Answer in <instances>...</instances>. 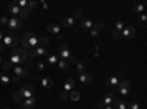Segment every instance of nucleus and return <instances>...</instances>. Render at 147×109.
<instances>
[{"label":"nucleus","instance_id":"nucleus-1","mask_svg":"<svg viewBox=\"0 0 147 109\" xmlns=\"http://www.w3.org/2000/svg\"><path fill=\"white\" fill-rule=\"evenodd\" d=\"M27 59H28L27 50L22 49V47H15V49L12 50V53H10V56H9L7 60H9V62L13 65V66H18V65H21V64H25Z\"/></svg>","mask_w":147,"mask_h":109},{"label":"nucleus","instance_id":"nucleus-2","mask_svg":"<svg viewBox=\"0 0 147 109\" xmlns=\"http://www.w3.org/2000/svg\"><path fill=\"white\" fill-rule=\"evenodd\" d=\"M2 43L5 44V47H16L19 43V35L16 34V31H10L6 35H3Z\"/></svg>","mask_w":147,"mask_h":109},{"label":"nucleus","instance_id":"nucleus-3","mask_svg":"<svg viewBox=\"0 0 147 109\" xmlns=\"http://www.w3.org/2000/svg\"><path fill=\"white\" fill-rule=\"evenodd\" d=\"M27 56L30 59L44 58V56H49V49H47V47H43V46H37V47H34V49L27 50Z\"/></svg>","mask_w":147,"mask_h":109},{"label":"nucleus","instance_id":"nucleus-4","mask_svg":"<svg viewBox=\"0 0 147 109\" xmlns=\"http://www.w3.org/2000/svg\"><path fill=\"white\" fill-rule=\"evenodd\" d=\"M18 93L24 97V100L25 99H31L34 97V94H35V86L34 84H28V86H24L18 90Z\"/></svg>","mask_w":147,"mask_h":109},{"label":"nucleus","instance_id":"nucleus-5","mask_svg":"<svg viewBox=\"0 0 147 109\" xmlns=\"http://www.w3.org/2000/svg\"><path fill=\"white\" fill-rule=\"evenodd\" d=\"M7 27L10 30H13V31H18L22 28V19L19 16H12L9 18V22H7Z\"/></svg>","mask_w":147,"mask_h":109},{"label":"nucleus","instance_id":"nucleus-6","mask_svg":"<svg viewBox=\"0 0 147 109\" xmlns=\"http://www.w3.org/2000/svg\"><path fill=\"white\" fill-rule=\"evenodd\" d=\"M47 30H49V32L56 34L57 37H59V40H60V41H63V40H65V35H63L62 32H60V27L57 25V24H49Z\"/></svg>","mask_w":147,"mask_h":109},{"label":"nucleus","instance_id":"nucleus-7","mask_svg":"<svg viewBox=\"0 0 147 109\" xmlns=\"http://www.w3.org/2000/svg\"><path fill=\"white\" fill-rule=\"evenodd\" d=\"M12 69H13V74H15V77H18L19 80H21V78H25V77L30 74V69H27V68H22L21 65L13 66Z\"/></svg>","mask_w":147,"mask_h":109},{"label":"nucleus","instance_id":"nucleus-8","mask_svg":"<svg viewBox=\"0 0 147 109\" xmlns=\"http://www.w3.org/2000/svg\"><path fill=\"white\" fill-rule=\"evenodd\" d=\"M121 35H122V37H127V39H132L134 35H136V28L127 25L124 30L121 31Z\"/></svg>","mask_w":147,"mask_h":109},{"label":"nucleus","instance_id":"nucleus-9","mask_svg":"<svg viewBox=\"0 0 147 109\" xmlns=\"http://www.w3.org/2000/svg\"><path fill=\"white\" fill-rule=\"evenodd\" d=\"M59 53H60V58H62L63 60H68L69 58H71V50H69V47L66 46V44H62L60 46V49H59Z\"/></svg>","mask_w":147,"mask_h":109},{"label":"nucleus","instance_id":"nucleus-10","mask_svg":"<svg viewBox=\"0 0 147 109\" xmlns=\"http://www.w3.org/2000/svg\"><path fill=\"white\" fill-rule=\"evenodd\" d=\"M40 81H41V86H43L44 89H52V87L55 86L53 80L49 78V77H43V78H40Z\"/></svg>","mask_w":147,"mask_h":109},{"label":"nucleus","instance_id":"nucleus-11","mask_svg":"<svg viewBox=\"0 0 147 109\" xmlns=\"http://www.w3.org/2000/svg\"><path fill=\"white\" fill-rule=\"evenodd\" d=\"M22 108L24 109H32L34 106H35V97H31V99H25L22 103Z\"/></svg>","mask_w":147,"mask_h":109},{"label":"nucleus","instance_id":"nucleus-12","mask_svg":"<svg viewBox=\"0 0 147 109\" xmlns=\"http://www.w3.org/2000/svg\"><path fill=\"white\" fill-rule=\"evenodd\" d=\"M75 87V80L74 78H68L66 80V83H65V86H63V89H65V91L66 93H69V91H72V89Z\"/></svg>","mask_w":147,"mask_h":109},{"label":"nucleus","instance_id":"nucleus-13","mask_svg":"<svg viewBox=\"0 0 147 109\" xmlns=\"http://www.w3.org/2000/svg\"><path fill=\"white\" fill-rule=\"evenodd\" d=\"M7 10L10 12L12 15H15V16H19V14H21V7H18L15 3H10L7 6Z\"/></svg>","mask_w":147,"mask_h":109},{"label":"nucleus","instance_id":"nucleus-14","mask_svg":"<svg viewBox=\"0 0 147 109\" xmlns=\"http://www.w3.org/2000/svg\"><path fill=\"white\" fill-rule=\"evenodd\" d=\"M80 27L82 30H91L93 28V22L88 19H80Z\"/></svg>","mask_w":147,"mask_h":109},{"label":"nucleus","instance_id":"nucleus-15","mask_svg":"<svg viewBox=\"0 0 147 109\" xmlns=\"http://www.w3.org/2000/svg\"><path fill=\"white\" fill-rule=\"evenodd\" d=\"M113 100H115V94H112V93H109V94L106 96V97L103 99V105H105V106H112Z\"/></svg>","mask_w":147,"mask_h":109},{"label":"nucleus","instance_id":"nucleus-16","mask_svg":"<svg viewBox=\"0 0 147 109\" xmlns=\"http://www.w3.org/2000/svg\"><path fill=\"white\" fill-rule=\"evenodd\" d=\"M80 81L84 83V84H88L93 81V77L90 74H85V72H82V74H80Z\"/></svg>","mask_w":147,"mask_h":109},{"label":"nucleus","instance_id":"nucleus-17","mask_svg":"<svg viewBox=\"0 0 147 109\" xmlns=\"http://www.w3.org/2000/svg\"><path fill=\"white\" fill-rule=\"evenodd\" d=\"M74 24H75V19H74L72 16H66V18L62 19V25L66 27V28H68V27H72Z\"/></svg>","mask_w":147,"mask_h":109},{"label":"nucleus","instance_id":"nucleus-18","mask_svg":"<svg viewBox=\"0 0 147 109\" xmlns=\"http://www.w3.org/2000/svg\"><path fill=\"white\" fill-rule=\"evenodd\" d=\"M0 83L6 86V84H10V83H12V78H10L7 74H5V72H0Z\"/></svg>","mask_w":147,"mask_h":109},{"label":"nucleus","instance_id":"nucleus-19","mask_svg":"<svg viewBox=\"0 0 147 109\" xmlns=\"http://www.w3.org/2000/svg\"><path fill=\"white\" fill-rule=\"evenodd\" d=\"M57 62H59V58L56 55H49L47 56V64L50 65V66H55Z\"/></svg>","mask_w":147,"mask_h":109},{"label":"nucleus","instance_id":"nucleus-20","mask_svg":"<svg viewBox=\"0 0 147 109\" xmlns=\"http://www.w3.org/2000/svg\"><path fill=\"white\" fill-rule=\"evenodd\" d=\"M57 65H59V68H60V69H63V71H69V68H71L69 62H68V60H63V59H59Z\"/></svg>","mask_w":147,"mask_h":109},{"label":"nucleus","instance_id":"nucleus-21","mask_svg":"<svg viewBox=\"0 0 147 109\" xmlns=\"http://www.w3.org/2000/svg\"><path fill=\"white\" fill-rule=\"evenodd\" d=\"M112 108L113 109H127V105L122 102V100H113V103H112Z\"/></svg>","mask_w":147,"mask_h":109},{"label":"nucleus","instance_id":"nucleus-22","mask_svg":"<svg viewBox=\"0 0 147 109\" xmlns=\"http://www.w3.org/2000/svg\"><path fill=\"white\" fill-rule=\"evenodd\" d=\"M12 68H13V65H12V64L9 62V60H5V62L2 64V71L5 72V74H6L7 71H10Z\"/></svg>","mask_w":147,"mask_h":109},{"label":"nucleus","instance_id":"nucleus-23","mask_svg":"<svg viewBox=\"0 0 147 109\" xmlns=\"http://www.w3.org/2000/svg\"><path fill=\"white\" fill-rule=\"evenodd\" d=\"M102 28H105V22H102V21H96V22H93V30L99 31V30H102Z\"/></svg>","mask_w":147,"mask_h":109},{"label":"nucleus","instance_id":"nucleus-24","mask_svg":"<svg viewBox=\"0 0 147 109\" xmlns=\"http://www.w3.org/2000/svg\"><path fill=\"white\" fill-rule=\"evenodd\" d=\"M118 83H119V80H118V77L116 75H113V77H110L109 80H107V86H118Z\"/></svg>","mask_w":147,"mask_h":109},{"label":"nucleus","instance_id":"nucleus-25","mask_svg":"<svg viewBox=\"0 0 147 109\" xmlns=\"http://www.w3.org/2000/svg\"><path fill=\"white\" fill-rule=\"evenodd\" d=\"M118 86H119V89H129L131 87V83L128 80H124V81H119Z\"/></svg>","mask_w":147,"mask_h":109},{"label":"nucleus","instance_id":"nucleus-26","mask_svg":"<svg viewBox=\"0 0 147 109\" xmlns=\"http://www.w3.org/2000/svg\"><path fill=\"white\" fill-rule=\"evenodd\" d=\"M12 99H13L16 103H22V102H24V97H22V96H21L18 91H15V93H13V96H12Z\"/></svg>","mask_w":147,"mask_h":109},{"label":"nucleus","instance_id":"nucleus-27","mask_svg":"<svg viewBox=\"0 0 147 109\" xmlns=\"http://www.w3.org/2000/svg\"><path fill=\"white\" fill-rule=\"evenodd\" d=\"M124 28H125V24L122 22L121 19H119V21H116V24H115V28H113V30H116V31H122Z\"/></svg>","mask_w":147,"mask_h":109},{"label":"nucleus","instance_id":"nucleus-28","mask_svg":"<svg viewBox=\"0 0 147 109\" xmlns=\"http://www.w3.org/2000/svg\"><path fill=\"white\" fill-rule=\"evenodd\" d=\"M134 9H136V12L141 14V12H144V3H134Z\"/></svg>","mask_w":147,"mask_h":109},{"label":"nucleus","instance_id":"nucleus-29","mask_svg":"<svg viewBox=\"0 0 147 109\" xmlns=\"http://www.w3.org/2000/svg\"><path fill=\"white\" fill-rule=\"evenodd\" d=\"M69 97H71V100L77 102V100H80V93H78V91H75V90H72V91H71V94H69Z\"/></svg>","mask_w":147,"mask_h":109},{"label":"nucleus","instance_id":"nucleus-30","mask_svg":"<svg viewBox=\"0 0 147 109\" xmlns=\"http://www.w3.org/2000/svg\"><path fill=\"white\" fill-rule=\"evenodd\" d=\"M49 43H50V40H49L47 37H38V46H47Z\"/></svg>","mask_w":147,"mask_h":109},{"label":"nucleus","instance_id":"nucleus-31","mask_svg":"<svg viewBox=\"0 0 147 109\" xmlns=\"http://www.w3.org/2000/svg\"><path fill=\"white\" fill-rule=\"evenodd\" d=\"M30 16V10L27 9V7H24V9H21V14H19V18L22 19V18H28Z\"/></svg>","mask_w":147,"mask_h":109},{"label":"nucleus","instance_id":"nucleus-32","mask_svg":"<svg viewBox=\"0 0 147 109\" xmlns=\"http://www.w3.org/2000/svg\"><path fill=\"white\" fill-rule=\"evenodd\" d=\"M37 6H38V2H34V0H32V2H28V5H27V9L31 12V10H34Z\"/></svg>","mask_w":147,"mask_h":109},{"label":"nucleus","instance_id":"nucleus-33","mask_svg":"<svg viewBox=\"0 0 147 109\" xmlns=\"http://www.w3.org/2000/svg\"><path fill=\"white\" fill-rule=\"evenodd\" d=\"M77 71H78V74H82V72L85 71V64H82V62H77Z\"/></svg>","mask_w":147,"mask_h":109},{"label":"nucleus","instance_id":"nucleus-34","mask_svg":"<svg viewBox=\"0 0 147 109\" xmlns=\"http://www.w3.org/2000/svg\"><path fill=\"white\" fill-rule=\"evenodd\" d=\"M81 16H82V10H81V9H75V10H74V14H72V18H74V19L81 18Z\"/></svg>","mask_w":147,"mask_h":109},{"label":"nucleus","instance_id":"nucleus-35","mask_svg":"<svg viewBox=\"0 0 147 109\" xmlns=\"http://www.w3.org/2000/svg\"><path fill=\"white\" fill-rule=\"evenodd\" d=\"M112 37H113V39H116V40H118V39H121V37H122V35H121V31L112 30Z\"/></svg>","mask_w":147,"mask_h":109},{"label":"nucleus","instance_id":"nucleus-36","mask_svg":"<svg viewBox=\"0 0 147 109\" xmlns=\"http://www.w3.org/2000/svg\"><path fill=\"white\" fill-rule=\"evenodd\" d=\"M37 69H38V72H43V71H46V65L43 62H38L37 64Z\"/></svg>","mask_w":147,"mask_h":109},{"label":"nucleus","instance_id":"nucleus-37","mask_svg":"<svg viewBox=\"0 0 147 109\" xmlns=\"http://www.w3.org/2000/svg\"><path fill=\"white\" fill-rule=\"evenodd\" d=\"M119 94L121 96H128L129 94V89H119Z\"/></svg>","mask_w":147,"mask_h":109},{"label":"nucleus","instance_id":"nucleus-38","mask_svg":"<svg viewBox=\"0 0 147 109\" xmlns=\"http://www.w3.org/2000/svg\"><path fill=\"white\" fill-rule=\"evenodd\" d=\"M68 62H69V64H77V62H78V59L74 56V55H71V58L68 59Z\"/></svg>","mask_w":147,"mask_h":109},{"label":"nucleus","instance_id":"nucleus-39","mask_svg":"<svg viewBox=\"0 0 147 109\" xmlns=\"http://www.w3.org/2000/svg\"><path fill=\"white\" fill-rule=\"evenodd\" d=\"M146 21H147V16H146V15H141V16L138 18V22L141 24V25H144V24H146Z\"/></svg>","mask_w":147,"mask_h":109},{"label":"nucleus","instance_id":"nucleus-40","mask_svg":"<svg viewBox=\"0 0 147 109\" xmlns=\"http://www.w3.org/2000/svg\"><path fill=\"white\" fill-rule=\"evenodd\" d=\"M7 22H9V19H7L6 16L0 18V25H7Z\"/></svg>","mask_w":147,"mask_h":109},{"label":"nucleus","instance_id":"nucleus-41","mask_svg":"<svg viewBox=\"0 0 147 109\" xmlns=\"http://www.w3.org/2000/svg\"><path fill=\"white\" fill-rule=\"evenodd\" d=\"M69 97V93H66V91H62V93H60V99H62V100H66Z\"/></svg>","mask_w":147,"mask_h":109},{"label":"nucleus","instance_id":"nucleus-42","mask_svg":"<svg viewBox=\"0 0 147 109\" xmlns=\"http://www.w3.org/2000/svg\"><path fill=\"white\" fill-rule=\"evenodd\" d=\"M128 108H129V109H140L138 103H136V102H132V103H129V105H128Z\"/></svg>","mask_w":147,"mask_h":109},{"label":"nucleus","instance_id":"nucleus-43","mask_svg":"<svg viewBox=\"0 0 147 109\" xmlns=\"http://www.w3.org/2000/svg\"><path fill=\"white\" fill-rule=\"evenodd\" d=\"M97 34H99V31H96V30H90V35H91V37H97Z\"/></svg>","mask_w":147,"mask_h":109},{"label":"nucleus","instance_id":"nucleus-44","mask_svg":"<svg viewBox=\"0 0 147 109\" xmlns=\"http://www.w3.org/2000/svg\"><path fill=\"white\" fill-rule=\"evenodd\" d=\"M94 50H96V56H99V50H100V46H99V44H96V46H94Z\"/></svg>","mask_w":147,"mask_h":109},{"label":"nucleus","instance_id":"nucleus-45","mask_svg":"<svg viewBox=\"0 0 147 109\" xmlns=\"http://www.w3.org/2000/svg\"><path fill=\"white\" fill-rule=\"evenodd\" d=\"M40 3H41L43 9H49V5H47V3H44V0H43V2H40Z\"/></svg>","mask_w":147,"mask_h":109},{"label":"nucleus","instance_id":"nucleus-46","mask_svg":"<svg viewBox=\"0 0 147 109\" xmlns=\"http://www.w3.org/2000/svg\"><path fill=\"white\" fill-rule=\"evenodd\" d=\"M5 49H6V47H5V44H3V43H0V53H2Z\"/></svg>","mask_w":147,"mask_h":109},{"label":"nucleus","instance_id":"nucleus-47","mask_svg":"<svg viewBox=\"0 0 147 109\" xmlns=\"http://www.w3.org/2000/svg\"><path fill=\"white\" fill-rule=\"evenodd\" d=\"M3 35H5V34H3L2 31H0V43H2V40H3Z\"/></svg>","mask_w":147,"mask_h":109},{"label":"nucleus","instance_id":"nucleus-48","mask_svg":"<svg viewBox=\"0 0 147 109\" xmlns=\"http://www.w3.org/2000/svg\"><path fill=\"white\" fill-rule=\"evenodd\" d=\"M2 64H3V58H2V56H0V65H2Z\"/></svg>","mask_w":147,"mask_h":109},{"label":"nucleus","instance_id":"nucleus-49","mask_svg":"<svg viewBox=\"0 0 147 109\" xmlns=\"http://www.w3.org/2000/svg\"><path fill=\"white\" fill-rule=\"evenodd\" d=\"M105 109H113L112 106H105Z\"/></svg>","mask_w":147,"mask_h":109},{"label":"nucleus","instance_id":"nucleus-50","mask_svg":"<svg viewBox=\"0 0 147 109\" xmlns=\"http://www.w3.org/2000/svg\"><path fill=\"white\" fill-rule=\"evenodd\" d=\"M5 109H10V108H5Z\"/></svg>","mask_w":147,"mask_h":109}]
</instances>
